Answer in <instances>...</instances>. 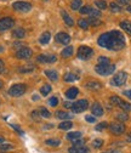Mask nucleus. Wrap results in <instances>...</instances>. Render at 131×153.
I'll list each match as a JSON object with an SVG mask.
<instances>
[{
  "instance_id": "nucleus-1",
  "label": "nucleus",
  "mask_w": 131,
  "mask_h": 153,
  "mask_svg": "<svg viewBox=\"0 0 131 153\" xmlns=\"http://www.w3.org/2000/svg\"><path fill=\"white\" fill-rule=\"evenodd\" d=\"M97 43L103 49L119 51L125 48V36L119 30H112L101 34Z\"/></svg>"
},
{
  "instance_id": "nucleus-2",
  "label": "nucleus",
  "mask_w": 131,
  "mask_h": 153,
  "mask_svg": "<svg viewBox=\"0 0 131 153\" xmlns=\"http://www.w3.org/2000/svg\"><path fill=\"white\" fill-rule=\"evenodd\" d=\"M27 86L26 84H15L9 89V95L12 97H20L26 92Z\"/></svg>"
},
{
  "instance_id": "nucleus-3",
  "label": "nucleus",
  "mask_w": 131,
  "mask_h": 153,
  "mask_svg": "<svg viewBox=\"0 0 131 153\" xmlns=\"http://www.w3.org/2000/svg\"><path fill=\"white\" fill-rule=\"evenodd\" d=\"M95 71L100 75H110L115 71V66L114 65H97L95 67Z\"/></svg>"
},
{
  "instance_id": "nucleus-4",
  "label": "nucleus",
  "mask_w": 131,
  "mask_h": 153,
  "mask_svg": "<svg viewBox=\"0 0 131 153\" xmlns=\"http://www.w3.org/2000/svg\"><path fill=\"white\" fill-rule=\"evenodd\" d=\"M77 56H78V59H80V60H90L91 57L93 56V50L91 49V48H89V46H80L79 49H78V53H77Z\"/></svg>"
},
{
  "instance_id": "nucleus-5",
  "label": "nucleus",
  "mask_w": 131,
  "mask_h": 153,
  "mask_svg": "<svg viewBox=\"0 0 131 153\" xmlns=\"http://www.w3.org/2000/svg\"><path fill=\"white\" fill-rule=\"evenodd\" d=\"M110 102L113 103V105H115L117 107L121 108V109H123V111H125V112L131 111V103H129V102H126V101L121 100V99H120V97H118V96H112V97H110Z\"/></svg>"
},
{
  "instance_id": "nucleus-6",
  "label": "nucleus",
  "mask_w": 131,
  "mask_h": 153,
  "mask_svg": "<svg viewBox=\"0 0 131 153\" xmlns=\"http://www.w3.org/2000/svg\"><path fill=\"white\" fill-rule=\"evenodd\" d=\"M127 80V74L125 72H118L114 76L113 79H112V84L115 85V86H123Z\"/></svg>"
},
{
  "instance_id": "nucleus-7",
  "label": "nucleus",
  "mask_w": 131,
  "mask_h": 153,
  "mask_svg": "<svg viewBox=\"0 0 131 153\" xmlns=\"http://www.w3.org/2000/svg\"><path fill=\"white\" fill-rule=\"evenodd\" d=\"M32 55H33V51L27 46L20 48L16 51V57L18 60H28V59L32 57Z\"/></svg>"
},
{
  "instance_id": "nucleus-8",
  "label": "nucleus",
  "mask_w": 131,
  "mask_h": 153,
  "mask_svg": "<svg viewBox=\"0 0 131 153\" xmlns=\"http://www.w3.org/2000/svg\"><path fill=\"white\" fill-rule=\"evenodd\" d=\"M12 7L15 11L18 12H28L32 10V4L27 1H16L12 4Z\"/></svg>"
},
{
  "instance_id": "nucleus-9",
  "label": "nucleus",
  "mask_w": 131,
  "mask_h": 153,
  "mask_svg": "<svg viewBox=\"0 0 131 153\" xmlns=\"http://www.w3.org/2000/svg\"><path fill=\"white\" fill-rule=\"evenodd\" d=\"M87 107H89L87 100H79V101L74 102V103L72 105V111H73L74 113H81V112L86 111Z\"/></svg>"
},
{
  "instance_id": "nucleus-10",
  "label": "nucleus",
  "mask_w": 131,
  "mask_h": 153,
  "mask_svg": "<svg viewBox=\"0 0 131 153\" xmlns=\"http://www.w3.org/2000/svg\"><path fill=\"white\" fill-rule=\"evenodd\" d=\"M13 26H15V21L11 17H3L1 20H0V30L1 32L11 29Z\"/></svg>"
},
{
  "instance_id": "nucleus-11",
  "label": "nucleus",
  "mask_w": 131,
  "mask_h": 153,
  "mask_svg": "<svg viewBox=\"0 0 131 153\" xmlns=\"http://www.w3.org/2000/svg\"><path fill=\"white\" fill-rule=\"evenodd\" d=\"M109 130L114 134V135H121L125 132V125L123 123H112L109 125Z\"/></svg>"
},
{
  "instance_id": "nucleus-12",
  "label": "nucleus",
  "mask_w": 131,
  "mask_h": 153,
  "mask_svg": "<svg viewBox=\"0 0 131 153\" xmlns=\"http://www.w3.org/2000/svg\"><path fill=\"white\" fill-rule=\"evenodd\" d=\"M55 40L57 42L58 44H62V45H68V44L70 43V36H69L67 33L61 32V33H58V34H56V36H55Z\"/></svg>"
},
{
  "instance_id": "nucleus-13",
  "label": "nucleus",
  "mask_w": 131,
  "mask_h": 153,
  "mask_svg": "<svg viewBox=\"0 0 131 153\" xmlns=\"http://www.w3.org/2000/svg\"><path fill=\"white\" fill-rule=\"evenodd\" d=\"M36 61L40 63H53L57 61V57L55 55H39Z\"/></svg>"
},
{
  "instance_id": "nucleus-14",
  "label": "nucleus",
  "mask_w": 131,
  "mask_h": 153,
  "mask_svg": "<svg viewBox=\"0 0 131 153\" xmlns=\"http://www.w3.org/2000/svg\"><path fill=\"white\" fill-rule=\"evenodd\" d=\"M91 112H92V114L95 117H101L102 114H103V108H102V106L100 105V103H93L92 105V107H91Z\"/></svg>"
},
{
  "instance_id": "nucleus-15",
  "label": "nucleus",
  "mask_w": 131,
  "mask_h": 153,
  "mask_svg": "<svg viewBox=\"0 0 131 153\" xmlns=\"http://www.w3.org/2000/svg\"><path fill=\"white\" fill-rule=\"evenodd\" d=\"M78 94H79V89L75 88V86H73V88H69V89L66 91V97H67L68 100H73L74 97L78 96Z\"/></svg>"
},
{
  "instance_id": "nucleus-16",
  "label": "nucleus",
  "mask_w": 131,
  "mask_h": 153,
  "mask_svg": "<svg viewBox=\"0 0 131 153\" xmlns=\"http://www.w3.org/2000/svg\"><path fill=\"white\" fill-rule=\"evenodd\" d=\"M89 90H100L101 88H102V84L100 83V82H97V80H89L87 83H86V85H85Z\"/></svg>"
},
{
  "instance_id": "nucleus-17",
  "label": "nucleus",
  "mask_w": 131,
  "mask_h": 153,
  "mask_svg": "<svg viewBox=\"0 0 131 153\" xmlns=\"http://www.w3.org/2000/svg\"><path fill=\"white\" fill-rule=\"evenodd\" d=\"M61 16H62V18H63V21H64V23L67 25V26H69V27H72V26H74V21H73V18L67 13V11H64V10H61Z\"/></svg>"
},
{
  "instance_id": "nucleus-18",
  "label": "nucleus",
  "mask_w": 131,
  "mask_h": 153,
  "mask_svg": "<svg viewBox=\"0 0 131 153\" xmlns=\"http://www.w3.org/2000/svg\"><path fill=\"white\" fill-rule=\"evenodd\" d=\"M50 40H51V34H50V32H44V33L40 35V38H39V43H40L41 45L49 44Z\"/></svg>"
},
{
  "instance_id": "nucleus-19",
  "label": "nucleus",
  "mask_w": 131,
  "mask_h": 153,
  "mask_svg": "<svg viewBox=\"0 0 131 153\" xmlns=\"http://www.w3.org/2000/svg\"><path fill=\"white\" fill-rule=\"evenodd\" d=\"M69 153H87L89 149L85 146H73L68 149Z\"/></svg>"
},
{
  "instance_id": "nucleus-20",
  "label": "nucleus",
  "mask_w": 131,
  "mask_h": 153,
  "mask_svg": "<svg viewBox=\"0 0 131 153\" xmlns=\"http://www.w3.org/2000/svg\"><path fill=\"white\" fill-rule=\"evenodd\" d=\"M55 116L57 117L58 119H62V120H67V119L73 118V117H72V114H69V113H67V112H64V111H57Z\"/></svg>"
},
{
  "instance_id": "nucleus-21",
  "label": "nucleus",
  "mask_w": 131,
  "mask_h": 153,
  "mask_svg": "<svg viewBox=\"0 0 131 153\" xmlns=\"http://www.w3.org/2000/svg\"><path fill=\"white\" fill-rule=\"evenodd\" d=\"M45 75L47 76L50 80H52V82H57V79H58V74H57V72H55V71H52V69H47V71H45Z\"/></svg>"
},
{
  "instance_id": "nucleus-22",
  "label": "nucleus",
  "mask_w": 131,
  "mask_h": 153,
  "mask_svg": "<svg viewBox=\"0 0 131 153\" xmlns=\"http://www.w3.org/2000/svg\"><path fill=\"white\" fill-rule=\"evenodd\" d=\"M12 35L17 39H22V38L26 36V30L23 28H16L13 32H12Z\"/></svg>"
},
{
  "instance_id": "nucleus-23",
  "label": "nucleus",
  "mask_w": 131,
  "mask_h": 153,
  "mask_svg": "<svg viewBox=\"0 0 131 153\" xmlns=\"http://www.w3.org/2000/svg\"><path fill=\"white\" fill-rule=\"evenodd\" d=\"M63 79H64V82H67V83H72V82L78 80L79 76H78L77 74H74V73H67V74L64 75Z\"/></svg>"
},
{
  "instance_id": "nucleus-24",
  "label": "nucleus",
  "mask_w": 131,
  "mask_h": 153,
  "mask_svg": "<svg viewBox=\"0 0 131 153\" xmlns=\"http://www.w3.org/2000/svg\"><path fill=\"white\" fill-rule=\"evenodd\" d=\"M120 28H121L123 30H125L127 34L131 35V22H129V21H123V22H120Z\"/></svg>"
},
{
  "instance_id": "nucleus-25",
  "label": "nucleus",
  "mask_w": 131,
  "mask_h": 153,
  "mask_svg": "<svg viewBox=\"0 0 131 153\" xmlns=\"http://www.w3.org/2000/svg\"><path fill=\"white\" fill-rule=\"evenodd\" d=\"M73 52H74L73 48H72V46H67V48H64V49L62 50L61 56H62V57H64V59H67V57H70V56L73 55Z\"/></svg>"
},
{
  "instance_id": "nucleus-26",
  "label": "nucleus",
  "mask_w": 131,
  "mask_h": 153,
  "mask_svg": "<svg viewBox=\"0 0 131 153\" xmlns=\"http://www.w3.org/2000/svg\"><path fill=\"white\" fill-rule=\"evenodd\" d=\"M87 22H89V25H91L93 27H97V26L102 25V21L98 20V17H90V18H87Z\"/></svg>"
},
{
  "instance_id": "nucleus-27",
  "label": "nucleus",
  "mask_w": 131,
  "mask_h": 153,
  "mask_svg": "<svg viewBox=\"0 0 131 153\" xmlns=\"http://www.w3.org/2000/svg\"><path fill=\"white\" fill-rule=\"evenodd\" d=\"M81 137V132L79 131H74V132H69L68 135H67V139L70 140V141H74V140H77V139H80Z\"/></svg>"
},
{
  "instance_id": "nucleus-28",
  "label": "nucleus",
  "mask_w": 131,
  "mask_h": 153,
  "mask_svg": "<svg viewBox=\"0 0 131 153\" xmlns=\"http://www.w3.org/2000/svg\"><path fill=\"white\" fill-rule=\"evenodd\" d=\"M45 143H46L47 146L57 147V146H60V145H61V141H60L58 139H49V140H46V141H45Z\"/></svg>"
},
{
  "instance_id": "nucleus-29",
  "label": "nucleus",
  "mask_w": 131,
  "mask_h": 153,
  "mask_svg": "<svg viewBox=\"0 0 131 153\" xmlns=\"http://www.w3.org/2000/svg\"><path fill=\"white\" fill-rule=\"evenodd\" d=\"M51 90H52V88L49 84H46V85H44V86L40 88V94L43 95V96H47V95L51 92Z\"/></svg>"
},
{
  "instance_id": "nucleus-30",
  "label": "nucleus",
  "mask_w": 131,
  "mask_h": 153,
  "mask_svg": "<svg viewBox=\"0 0 131 153\" xmlns=\"http://www.w3.org/2000/svg\"><path fill=\"white\" fill-rule=\"evenodd\" d=\"M72 126H73L72 122H68V120H64V122H62V123L58 125V128H60L61 130H69Z\"/></svg>"
},
{
  "instance_id": "nucleus-31",
  "label": "nucleus",
  "mask_w": 131,
  "mask_h": 153,
  "mask_svg": "<svg viewBox=\"0 0 131 153\" xmlns=\"http://www.w3.org/2000/svg\"><path fill=\"white\" fill-rule=\"evenodd\" d=\"M81 0H73V1L70 3V9L72 10H79L81 7Z\"/></svg>"
},
{
  "instance_id": "nucleus-32",
  "label": "nucleus",
  "mask_w": 131,
  "mask_h": 153,
  "mask_svg": "<svg viewBox=\"0 0 131 153\" xmlns=\"http://www.w3.org/2000/svg\"><path fill=\"white\" fill-rule=\"evenodd\" d=\"M95 5L97 6L98 10H106L107 9V3L104 1V0H96Z\"/></svg>"
},
{
  "instance_id": "nucleus-33",
  "label": "nucleus",
  "mask_w": 131,
  "mask_h": 153,
  "mask_svg": "<svg viewBox=\"0 0 131 153\" xmlns=\"http://www.w3.org/2000/svg\"><path fill=\"white\" fill-rule=\"evenodd\" d=\"M78 26L81 28V29H84V30H86V29H89V22H87V20H84V18H81V20H79L78 21Z\"/></svg>"
},
{
  "instance_id": "nucleus-34",
  "label": "nucleus",
  "mask_w": 131,
  "mask_h": 153,
  "mask_svg": "<svg viewBox=\"0 0 131 153\" xmlns=\"http://www.w3.org/2000/svg\"><path fill=\"white\" fill-rule=\"evenodd\" d=\"M39 113H40V117H43V118H50L51 117V113L45 107H41L39 109Z\"/></svg>"
},
{
  "instance_id": "nucleus-35",
  "label": "nucleus",
  "mask_w": 131,
  "mask_h": 153,
  "mask_svg": "<svg viewBox=\"0 0 131 153\" xmlns=\"http://www.w3.org/2000/svg\"><path fill=\"white\" fill-rule=\"evenodd\" d=\"M109 7H110V11L112 12H120L121 11V7L117 3H110L109 4Z\"/></svg>"
},
{
  "instance_id": "nucleus-36",
  "label": "nucleus",
  "mask_w": 131,
  "mask_h": 153,
  "mask_svg": "<svg viewBox=\"0 0 131 153\" xmlns=\"http://www.w3.org/2000/svg\"><path fill=\"white\" fill-rule=\"evenodd\" d=\"M109 62H110L109 59L106 56H100L98 57V65H110Z\"/></svg>"
},
{
  "instance_id": "nucleus-37",
  "label": "nucleus",
  "mask_w": 131,
  "mask_h": 153,
  "mask_svg": "<svg viewBox=\"0 0 131 153\" xmlns=\"http://www.w3.org/2000/svg\"><path fill=\"white\" fill-rule=\"evenodd\" d=\"M92 146H93V148H101L103 146V141L101 139H96L92 141Z\"/></svg>"
},
{
  "instance_id": "nucleus-38",
  "label": "nucleus",
  "mask_w": 131,
  "mask_h": 153,
  "mask_svg": "<svg viewBox=\"0 0 131 153\" xmlns=\"http://www.w3.org/2000/svg\"><path fill=\"white\" fill-rule=\"evenodd\" d=\"M30 117H32V119L39 122V120H40V113H39V111H33V112L30 113Z\"/></svg>"
},
{
  "instance_id": "nucleus-39",
  "label": "nucleus",
  "mask_w": 131,
  "mask_h": 153,
  "mask_svg": "<svg viewBox=\"0 0 131 153\" xmlns=\"http://www.w3.org/2000/svg\"><path fill=\"white\" fill-rule=\"evenodd\" d=\"M117 119L120 120V122H125V120L129 119V116H127L126 113H118L117 114Z\"/></svg>"
},
{
  "instance_id": "nucleus-40",
  "label": "nucleus",
  "mask_w": 131,
  "mask_h": 153,
  "mask_svg": "<svg viewBox=\"0 0 131 153\" xmlns=\"http://www.w3.org/2000/svg\"><path fill=\"white\" fill-rule=\"evenodd\" d=\"M90 10H91L90 6H81V7L79 9V12H80L81 15H89V13H90Z\"/></svg>"
},
{
  "instance_id": "nucleus-41",
  "label": "nucleus",
  "mask_w": 131,
  "mask_h": 153,
  "mask_svg": "<svg viewBox=\"0 0 131 153\" xmlns=\"http://www.w3.org/2000/svg\"><path fill=\"white\" fill-rule=\"evenodd\" d=\"M89 15H90V17H100L101 16V10H93V9H91Z\"/></svg>"
},
{
  "instance_id": "nucleus-42",
  "label": "nucleus",
  "mask_w": 131,
  "mask_h": 153,
  "mask_svg": "<svg viewBox=\"0 0 131 153\" xmlns=\"http://www.w3.org/2000/svg\"><path fill=\"white\" fill-rule=\"evenodd\" d=\"M73 146H85V140H83L81 137L74 140L73 141Z\"/></svg>"
},
{
  "instance_id": "nucleus-43",
  "label": "nucleus",
  "mask_w": 131,
  "mask_h": 153,
  "mask_svg": "<svg viewBox=\"0 0 131 153\" xmlns=\"http://www.w3.org/2000/svg\"><path fill=\"white\" fill-rule=\"evenodd\" d=\"M33 69H34V67H33V66H27V67H21L18 71H20L21 73H27V72H32Z\"/></svg>"
},
{
  "instance_id": "nucleus-44",
  "label": "nucleus",
  "mask_w": 131,
  "mask_h": 153,
  "mask_svg": "<svg viewBox=\"0 0 131 153\" xmlns=\"http://www.w3.org/2000/svg\"><path fill=\"white\" fill-rule=\"evenodd\" d=\"M49 103H50L52 107H56V106L58 105V99L56 97V96H53V97H51V99L49 100Z\"/></svg>"
},
{
  "instance_id": "nucleus-45",
  "label": "nucleus",
  "mask_w": 131,
  "mask_h": 153,
  "mask_svg": "<svg viewBox=\"0 0 131 153\" xmlns=\"http://www.w3.org/2000/svg\"><path fill=\"white\" fill-rule=\"evenodd\" d=\"M12 148H13V146L10 145V143H5V145L1 143V146H0V151H9V149H12Z\"/></svg>"
},
{
  "instance_id": "nucleus-46",
  "label": "nucleus",
  "mask_w": 131,
  "mask_h": 153,
  "mask_svg": "<svg viewBox=\"0 0 131 153\" xmlns=\"http://www.w3.org/2000/svg\"><path fill=\"white\" fill-rule=\"evenodd\" d=\"M107 126H108V124H107V123H100V124H97L96 130H97V131H102V130L107 129Z\"/></svg>"
},
{
  "instance_id": "nucleus-47",
  "label": "nucleus",
  "mask_w": 131,
  "mask_h": 153,
  "mask_svg": "<svg viewBox=\"0 0 131 153\" xmlns=\"http://www.w3.org/2000/svg\"><path fill=\"white\" fill-rule=\"evenodd\" d=\"M85 119H86L87 123H95V122H96V118H95V117H92V116H86Z\"/></svg>"
},
{
  "instance_id": "nucleus-48",
  "label": "nucleus",
  "mask_w": 131,
  "mask_h": 153,
  "mask_svg": "<svg viewBox=\"0 0 131 153\" xmlns=\"http://www.w3.org/2000/svg\"><path fill=\"white\" fill-rule=\"evenodd\" d=\"M130 0H117V4L119 5H129Z\"/></svg>"
},
{
  "instance_id": "nucleus-49",
  "label": "nucleus",
  "mask_w": 131,
  "mask_h": 153,
  "mask_svg": "<svg viewBox=\"0 0 131 153\" xmlns=\"http://www.w3.org/2000/svg\"><path fill=\"white\" fill-rule=\"evenodd\" d=\"M12 128H13L18 134H20V135H23V131L20 129V126H18V125H12Z\"/></svg>"
},
{
  "instance_id": "nucleus-50",
  "label": "nucleus",
  "mask_w": 131,
  "mask_h": 153,
  "mask_svg": "<svg viewBox=\"0 0 131 153\" xmlns=\"http://www.w3.org/2000/svg\"><path fill=\"white\" fill-rule=\"evenodd\" d=\"M5 71V63L3 60H0V73H3Z\"/></svg>"
},
{
  "instance_id": "nucleus-51",
  "label": "nucleus",
  "mask_w": 131,
  "mask_h": 153,
  "mask_svg": "<svg viewBox=\"0 0 131 153\" xmlns=\"http://www.w3.org/2000/svg\"><path fill=\"white\" fill-rule=\"evenodd\" d=\"M103 153H121V151L120 149H108V151H106Z\"/></svg>"
},
{
  "instance_id": "nucleus-52",
  "label": "nucleus",
  "mask_w": 131,
  "mask_h": 153,
  "mask_svg": "<svg viewBox=\"0 0 131 153\" xmlns=\"http://www.w3.org/2000/svg\"><path fill=\"white\" fill-rule=\"evenodd\" d=\"M124 95L125 96H127L130 100H131V90H127V91H124Z\"/></svg>"
},
{
  "instance_id": "nucleus-53",
  "label": "nucleus",
  "mask_w": 131,
  "mask_h": 153,
  "mask_svg": "<svg viewBox=\"0 0 131 153\" xmlns=\"http://www.w3.org/2000/svg\"><path fill=\"white\" fill-rule=\"evenodd\" d=\"M72 105H73V103H70V102H64V103H63L64 108H72Z\"/></svg>"
},
{
  "instance_id": "nucleus-54",
  "label": "nucleus",
  "mask_w": 131,
  "mask_h": 153,
  "mask_svg": "<svg viewBox=\"0 0 131 153\" xmlns=\"http://www.w3.org/2000/svg\"><path fill=\"white\" fill-rule=\"evenodd\" d=\"M126 141H127V142H131V132L126 135Z\"/></svg>"
},
{
  "instance_id": "nucleus-55",
  "label": "nucleus",
  "mask_w": 131,
  "mask_h": 153,
  "mask_svg": "<svg viewBox=\"0 0 131 153\" xmlns=\"http://www.w3.org/2000/svg\"><path fill=\"white\" fill-rule=\"evenodd\" d=\"M126 10H127V12H129V13H131V5H129Z\"/></svg>"
},
{
  "instance_id": "nucleus-56",
  "label": "nucleus",
  "mask_w": 131,
  "mask_h": 153,
  "mask_svg": "<svg viewBox=\"0 0 131 153\" xmlns=\"http://www.w3.org/2000/svg\"><path fill=\"white\" fill-rule=\"evenodd\" d=\"M3 142H4V137H3V136H0V145H1Z\"/></svg>"
},
{
  "instance_id": "nucleus-57",
  "label": "nucleus",
  "mask_w": 131,
  "mask_h": 153,
  "mask_svg": "<svg viewBox=\"0 0 131 153\" xmlns=\"http://www.w3.org/2000/svg\"><path fill=\"white\" fill-rule=\"evenodd\" d=\"M38 99H39V97L36 96V95H34V96H33V100H38Z\"/></svg>"
},
{
  "instance_id": "nucleus-58",
  "label": "nucleus",
  "mask_w": 131,
  "mask_h": 153,
  "mask_svg": "<svg viewBox=\"0 0 131 153\" xmlns=\"http://www.w3.org/2000/svg\"><path fill=\"white\" fill-rule=\"evenodd\" d=\"M3 85H4V84H3V82H1V80H0V89H1V88H3Z\"/></svg>"
},
{
  "instance_id": "nucleus-59",
  "label": "nucleus",
  "mask_w": 131,
  "mask_h": 153,
  "mask_svg": "<svg viewBox=\"0 0 131 153\" xmlns=\"http://www.w3.org/2000/svg\"><path fill=\"white\" fill-rule=\"evenodd\" d=\"M3 50H4V48H1V46H0V52H1Z\"/></svg>"
},
{
  "instance_id": "nucleus-60",
  "label": "nucleus",
  "mask_w": 131,
  "mask_h": 153,
  "mask_svg": "<svg viewBox=\"0 0 131 153\" xmlns=\"http://www.w3.org/2000/svg\"><path fill=\"white\" fill-rule=\"evenodd\" d=\"M0 153H5V152H3V151H1V152H0Z\"/></svg>"
},
{
  "instance_id": "nucleus-61",
  "label": "nucleus",
  "mask_w": 131,
  "mask_h": 153,
  "mask_svg": "<svg viewBox=\"0 0 131 153\" xmlns=\"http://www.w3.org/2000/svg\"><path fill=\"white\" fill-rule=\"evenodd\" d=\"M44 1H49V0H44Z\"/></svg>"
}]
</instances>
